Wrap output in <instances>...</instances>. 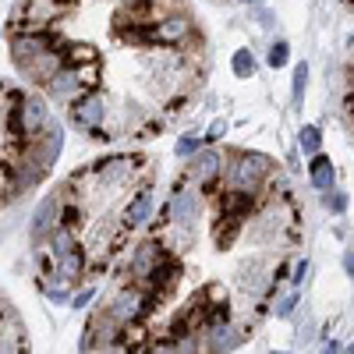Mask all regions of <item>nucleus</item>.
I'll list each match as a JSON object with an SVG mask.
<instances>
[{"instance_id":"nucleus-1","label":"nucleus","mask_w":354,"mask_h":354,"mask_svg":"<svg viewBox=\"0 0 354 354\" xmlns=\"http://www.w3.org/2000/svg\"><path fill=\"white\" fill-rule=\"evenodd\" d=\"M273 174V160L262 156V153H238L234 163L227 167V181H230V192H241V195H259V188L270 181Z\"/></svg>"},{"instance_id":"nucleus-2","label":"nucleus","mask_w":354,"mask_h":354,"mask_svg":"<svg viewBox=\"0 0 354 354\" xmlns=\"http://www.w3.org/2000/svg\"><path fill=\"white\" fill-rule=\"evenodd\" d=\"M153 305H156V301L145 294V287L131 283V287H124V290L113 298V305L106 308V315L117 322V326H135V322H142L145 315L153 312Z\"/></svg>"},{"instance_id":"nucleus-3","label":"nucleus","mask_w":354,"mask_h":354,"mask_svg":"<svg viewBox=\"0 0 354 354\" xmlns=\"http://www.w3.org/2000/svg\"><path fill=\"white\" fill-rule=\"evenodd\" d=\"M138 167H142L138 156H110V160H100V163L88 167V177L106 185V188H113V185H124L131 174H138Z\"/></svg>"},{"instance_id":"nucleus-4","label":"nucleus","mask_w":354,"mask_h":354,"mask_svg":"<svg viewBox=\"0 0 354 354\" xmlns=\"http://www.w3.org/2000/svg\"><path fill=\"white\" fill-rule=\"evenodd\" d=\"M163 213L170 216L174 227L188 230V227L195 223V216H198V188H195V185H181V188L170 195V202H167Z\"/></svg>"},{"instance_id":"nucleus-5","label":"nucleus","mask_w":354,"mask_h":354,"mask_svg":"<svg viewBox=\"0 0 354 354\" xmlns=\"http://www.w3.org/2000/svg\"><path fill=\"white\" fill-rule=\"evenodd\" d=\"M68 117H71V124H75V128L96 131V128L103 124V117H106V100L96 96V93H85V96H78V100L71 103Z\"/></svg>"},{"instance_id":"nucleus-6","label":"nucleus","mask_w":354,"mask_h":354,"mask_svg":"<svg viewBox=\"0 0 354 354\" xmlns=\"http://www.w3.org/2000/svg\"><path fill=\"white\" fill-rule=\"evenodd\" d=\"M223 156L216 149H202L195 160H192V185L195 188H213L220 177H223Z\"/></svg>"},{"instance_id":"nucleus-7","label":"nucleus","mask_w":354,"mask_h":354,"mask_svg":"<svg viewBox=\"0 0 354 354\" xmlns=\"http://www.w3.org/2000/svg\"><path fill=\"white\" fill-rule=\"evenodd\" d=\"M85 93H93V88H88V82H82L78 68H61L53 75V82H50V100H71L75 103Z\"/></svg>"},{"instance_id":"nucleus-8","label":"nucleus","mask_w":354,"mask_h":354,"mask_svg":"<svg viewBox=\"0 0 354 354\" xmlns=\"http://www.w3.org/2000/svg\"><path fill=\"white\" fill-rule=\"evenodd\" d=\"M202 337H205V354H227L245 340V333L234 326V322H213Z\"/></svg>"},{"instance_id":"nucleus-9","label":"nucleus","mask_w":354,"mask_h":354,"mask_svg":"<svg viewBox=\"0 0 354 354\" xmlns=\"http://www.w3.org/2000/svg\"><path fill=\"white\" fill-rule=\"evenodd\" d=\"M163 255H167V248H160L156 241H145V245H138L135 252H131V277H135V283H142L145 277H149L156 266L163 262Z\"/></svg>"},{"instance_id":"nucleus-10","label":"nucleus","mask_w":354,"mask_h":354,"mask_svg":"<svg viewBox=\"0 0 354 354\" xmlns=\"http://www.w3.org/2000/svg\"><path fill=\"white\" fill-rule=\"evenodd\" d=\"M156 36H160V46H177V43H185L192 36V18L188 15H163L156 21Z\"/></svg>"},{"instance_id":"nucleus-11","label":"nucleus","mask_w":354,"mask_h":354,"mask_svg":"<svg viewBox=\"0 0 354 354\" xmlns=\"http://www.w3.org/2000/svg\"><path fill=\"white\" fill-rule=\"evenodd\" d=\"M57 227H61V202H57V198H43L36 216H32V227H28V230H32V241L50 238Z\"/></svg>"},{"instance_id":"nucleus-12","label":"nucleus","mask_w":354,"mask_h":354,"mask_svg":"<svg viewBox=\"0 0 354 354\" xmlns=\"http://www.w3.org/2000/svg\"><path fill=\"white\" fill-rule=\"evenodd\" d=\"M153 213H156V198H153V192H149V188H142V192L124 205V227H128V230L145 227V223L153 220Z\"/></svg>"},{"instance_id":"nucleus-13","label":"nucleus","mask_w":354,"mask_h":354,"mask_svg":"<svg viewBox=\"0 0 354 354\" xmlns=\"http://www.w3.org/2000/svg\"><path fill=\"white\" fill-rule=\"evenodd\" d=\"M333 160L330 156H312V163H308V181H312V188H319V192H330L333 188Z\"/></svg>"},{"instance_id":"nucleus-14","label":"nucleus","mask_w":354,"mask_h":354,"mask_svg":"<svg viewBox=\"0 0 354 354\" xmlns=\"http://www.w3.org/2000/svg\"><path fill=\"white\" fill-rule=\"evenodd\" d=\"M57 273H61L64 280H78V277L85 273V252L75 248L71 255H64L61 262H57Z\"/></svg>"},{"instance_id":"nucleus-15","label":"nucleus","mask_w":354,"mask_h":354,"mask_svg":"<svg viewBox=\"0 0 354 354\" xmlns=\"http://www.w3.org/2000/svg\"><path fill=\"white\" fill-rule=\"evenodd\" d=\"M298 149L312 160V156H319V149H322V135H319V128H301V135H298Z\"/></svg>"},{"instance_id":"nucleus-16","label":"nucleus","mask_w":354,"mask_h":354,"mask_svg":"<svg viewBox=\"0 0 354 354\" xmlns=\"http://www.w3.org/2000/svg\"><path fill=\"white\" fill-rule=\"evenodd\" d=\"M230 68H234V75H238V78H252V75H255V57H252V50H234Z\"/></svg>"},{"instance_id":"nucleus-17","label":"nucleus","mask_w":354,"mask_h":354,"mask_svg":"<svg viewBox=\"0 0 354 354\" xmlns=\"http://www.w3.org/2000/svg\"><path fill=\"white\" fill-rule=\"evenodd\" d=\"M202 153V138L198 135H185V138H177V156H181V160H195Z\"/></svg>"},{"instance_id":"nucleus-18","label":"nucleus","mask_w":354,"mask_h":354,"mask_svg":"<svg viewBox=\"0 0 354 354\" xmlns=\"http://www.w3.org/2000/svg\"><path fill=\"white\" fill-rule=\"evenodd\" d=\"M266 61H270V68H283V64L290 61V46H287L283 39H277V43L270 46V53H266Z\"/></svg>"},{"instance_id":"nucleus-19","label":"nucleus","mask_w":354,"mask_h":354,"mask_svg":"<svg viewBox=\"0 0 354 354\" xmlns=\"http://www.w3.org/2000/svg\"><path fill=\"white\" fill-rule=\"evenodd\" d=\"M305 85H308V64H298V68H294V88H290L294 103H301V96H305Z\"/></svg>"},{"instance_id":"nucleus-20","label":"nucleus","mask_w":354,"mask_h":354,"mask_svg":"<svg viewBox=\"0 0 354 354\" xmlns=\"http://www.w3.org/2000/svg\"><path fill=\"white\" fill-rule=\"evenodd\" d=\"M294 308H298V290H290L287 298H280L273 312H277V319H290V315H294Z\"/></svg>"},{"instance_id":"nucleus-21","label":"nucleus","mask_w":354,"mask_h":354,"mask_svg":"<svg viewBox=\"0 0 354 354\" xmlns=\"http://www.w3.org/2000/svg\"><path fill=\"white\" fill-rule=\"evenodd\" d=\"M326 205H330L333 213H344V209H347V195L337 192V188H330V192H326Z\"/></svg>"},{"instance_id":"nucleus-22","label":"nucleus","mask_w":354,"mask_h":354,"mask_svg":"<svg viewBox=\"0 0 354 354\" xmlns=\"http://www.w3.org/2000/svg\"><path fill=\"white\" fill-rule=\"evenodd\" d=\"M0 354H21V340L18 337H0Z\"/></svg>"},{"instance_id":"nucleus-23","label":"nucleus","mask_w":354,"mask_h":354,"mask_svg":"<svg viewBox=\"0 0 354 354\" xmlns=\"http://www.w3.org/2000/svg\"><path fill=\"white\" fill-rule=\"evenodd\" d=\"M93 298H96V290H93V287H85V290H78L75 298H71V305H75V308H85Z\"/></svg>"},{"instance_id":"nucleus-24","label":"nucleus","mask_w":354,"mask_h":354,"mask_svg":"<svg viewBox=\"0 0 354 354\" xmlns=\"http://www.w3.org/2000/svg\"><path fill=\"white\" fill-rule=\"evenodd\" d=\"M223 131H227V121H213V124H209V131H205V138L216 142V138H223Z\"/></svg>"},{"instance_id":"nucleus-25","label":"nucleus","mask_w":354,"mask_h":354,"mask_svg":"<svg viewBox=\"0 0 354 354\" xmlns=\"http://www.w3.org/2000/svg\"><path fill=\"white\" fill-rule=\"evenodd\" d=\"M290 280H294V287H298L301 280H308V259H305V262H298V270H294V277H290Z\"/></svg>"},{"instance_id":"nucleus-26","label":"nucleus","mask_w":354,"mask_h":354,"mask_svg":"<svg viewBox=\"0 0 354 354\" xmlns=\"http://www.w3.org/2000/svg\"><path fill=\"white\" fill-rule=\"evenodd\" d=\"M50 301H68V287H46Z\"/></svg>"},{"instance_id":"nucleus-27","label":"nucleus","mask_w":354,"mask_h":354,"mask_svg":"<svg viewBox=\"0 0 354 354\" xmlns=\"http://www.w3.org/2000/svg\"><path fill=\"white\" fill-rule=\"evenodd\" d=\"M259 25H262V28H273L277 21H273V15H270V11H259Z\"/></svg>"},{"instance_id":"nucleus-28","label":"nucleus","mask_w":354,"mask_h":354,"mask_svg":"<svg viewBox=\"0 0 354 354\" xmlns=\"http://www.w3.org/2000/svg\"><path fill=\"white\" fill-rule=\"evenodd\" d=\"M344 270H347V277H354V252L344 255Z\"/></svg>"},{"instance_id":"nucleus-29","label":"nucleus","mask_w":354,"mask_h":354,"mask_svg":"<svg viewBox=\"0 0 354 354\" xmlns=\"http://www.w3.org/2000/svg\"><path fill=\"white\" fill-rule=\"evenodd\" d=\"M319 354H344V351H340V344H337V340H330V344H326V347H322Z\"/></svg>"},{"instance_id":"nucleus-30","label":"nucleus","mask_w":354,"mask_h":354,"mask_svg":"<svg viewBox=\"0 0 354 354\" xmlns=\"http://www.w3.org/2000/svg\"><path fill=\"white\" fill-rule=\"evenodd\" d=\"M273 354H290V351H273Z\"/></svg>"},{"instance_id":"nucleus-31","label":"nucleus","mask_w":354,"mask_h":354,"mask_svg":"<svg viewBox=\"0 0 354 354\" xmlns=\"http://www.w3.org/2000/svg\"><path fill=\"white\" fill-rule=\"evenodd\" d=\"M241 4H255V0H241Z\"/></svg>"}]
</instances>
